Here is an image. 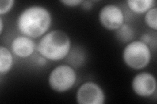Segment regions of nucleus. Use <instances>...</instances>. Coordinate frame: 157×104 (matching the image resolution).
Returning a JSON list of instances; mask_svg holds the SVG:
<instances>
[{
  "mask_svg": "<svg viewBox=\"0 0 157 104\" xmlns=\"http://www.w3.org/2000/svg\"><path fill=\"white\" fill-rule=\"evenodd\" d=\"M52 22L49 10L40 5H32L20 13L17 21L18 31L33 39L41 38L48 33Z\"/></svg>",
  "mask_w": 157,
  "mask_h": 104,
  "instance_id": "1",
  "label": "nucleus"
},
{
  "mask_svg": "<svg viewBox=\"0 0 157 104\" xmlns=\"http://www.w3.org/2000/svg\"><path fill=\"white\" fill-rule=\"evenodd\" d=\"M37 51L47 60L60 61L68 56L71 49L70 37L63 31L55 29L43 35L37 44Z\"/></svg>",
  "mask_w": 157,
  "mask_h": 104,
  "instance_id": "2",
  "label": "nucleus"
},
{
  "mask_svg": "<svg viewBox=\"0 0 157 104\" xmlns=\"http://www.w3.org/2000/svg\"><path fill=\"white\" fill-rule=\"evenodd\" d=\"M126 65L135 70L146 68L151 63L152 52L149 46L140 40L132 41L126 44L122 54Z\"/></svg>",
  "mask_w": 157,
  "mask_h": 104,
  "instance_id": "3",
  "label": "nucleus"
},
{
  "mask_svg": "<svg viewBox=\"0 0 157 104\" xmlns=\"http://www.w3.org/2000/svg\"><path fill=\"white\" fill-rule=\"evenodd\" d=\"M77 74L70 64H59L54 68L48 77V83L53 91L62 93L71 89L77 82Z\"/></svg>",
  "mask_w": 157,
  "mask_h": 104,
  "instance_id": "4",
  "label": "nucleus"
},
{
  "mask_svg": "<svg viewBox=\"0 0 157 104\" xmlns=\"http://www.w3.org/2000/svg\"><path fill=\"white\" fill-rule=\"evenodd\" d=\"M125 16L122 9L115 4H107L98 14L101 26L109 31H117L124 23Z\"/></svg>",
  "mask_w": 157,
  "mask_h": 104,
  "instance_id": "5",
  "label": "nucleus"
},
{
  "mask_svg": "<svg viewBox=\"0 0 157 104\" xmlns=\"http://www.w3.org/2000/svg\"><path fill=\"white\" fill-rule=\"evenodd\" d=\"M105 94L100 85L94 81H86L77 89L75 100L78 104H104Z\"/></svg>",
  "mask_w": 157,
  "mask_h": 104,
  "instance_id": "6",
  "label": "nucleus"
},
{
  "mask_svg": "<svg viewBox=\"0 0 157 104\" xmlns=\"http://www.w3.org/2000/svg\"><path fill=\"white\" fill-rule=\"evenodd\" d=\"M157 82L153 74L141 72L133 77L132 88L134 94L141 98H149L156 91Z\"/></svg>",
  "mask_w": 157,
  "mask_h": 104,
  "instance_id": "7",
  "label": "nucleus"
},
{
  "mask_svg": "<svg viewBox=\"0 0 157 104\" xmlns=\"http://www.w3.org/2000/svg\"><path fill=\"white\" fill-rule=\"evenodd\" d=\"M37 48L33 39L24 35H19L14 38L11 44V49L14 56L26 59L32 56Z\"/></svg>",
  "mask_w": 157,
  "mask_h": 104,
  "instance_id": "8",
  "label": "nucleus"
},
{
  "mask_svg": "<svg viewBox=\"0 0 157 104\" xmlns=\"http://www.w3.org/2000/svg\"><path fill=\"white\" fill-rule=\"evenodd\" d=\"M126 3L130 11L137 14H145L156 4L155 0H127Z\"/></svg>",
  "mask_w": 157,
  "mask_h": 104,
  "instance_id": "9",
  "label": "nucleus"
},
{
  "mask_svg": "<svg viewBox=\"0 0 157 104\" xmlns=\"http://www.w3.org/2000/svg\"><path fill=\"white\" fill-rule=\"evenodd\" d=\"M13 53L6 46H0V74L1 76L8 74L13 66Z\"/></svg>",
  "mask_w": 157,
  "mask_h": 104,
  "instance_id": "10",
  "label": "nucleus"
},
{
  "mask_svg": "<svg viewBox=\"0 0 157 104\" xmlns=\"http://www.w3.org/2000/svg\"><path fill=\"white\" fill-rule=\"evenodd\" d=\"M115 36L120 42L128 44L133 41L135 37V30L131 25L124 23L115 31Z\"/></svg>",
  "mask_w": 157,
  "mask_h": 104,
  "instance_id": "11",
  "label": "nucleus"
},
{
  "mask_svg": "<svg viewBox=\"0 0 157 104\" xmlns=\"http://www.w3.org/2000/svg\"><path fill=\"white\" fill-rule=\"evenodd\" d=\"M144 21L148 27L157 30V7H155L147 11L144 16Z\"/></svg>",
  "mask_w": 157,
  "mask_h": 104,
  "instance_id": "12",
  "label": "nucleus"
},
{
  "mask_svg": "<svg viewBox=\"0 0 157 104\" xmlns=\"http://www.w3.org/2000/svg\"><path fill=\"white\" fill-rule=\"evenodd\" d=\"M15 2L14 0H2L0 2V15L6 14L13 9Z\"/></svg>",
  "mask_w": 157,
  "mask_h": 104,
  "instance_id": "13",
  "label": "nucleus"
},
{
  "mask_svg": "<svg viewBox=\"0 0 157 104\" xmlns=\"http://www.w3.org/2000/svg\"><path fill=\"white\" fill-rule=\"evenodd\" d=\"M60 2L64 6L68 7H77L81 6L83 1L82 0H61Z\"/></svg>",
  "mask_w": 157,
  "mask_h": 104,
  "instance_id": "14",
  "label": "nucleus"
},
{
  "mask_svg": "<svg viewBox=\"0 0 157 104\" xmlns=\"http://www.w3.org/2000/svg\"><path fill=\"white\" fill-rule=\"evenodd\" d=\"M140 40L144 43L147 44V45L149 46L151 48V42H153V38H152V36L149 33H144L141 36Z\"/></svg>",
  "mask_w": 157,
  "mask_h": 104,
  "instance_id": "15",
  "label": "nucleus"
},
{
  "mask_svg": "<svg viewBox=\"0 0 157 104\" xmlns=\"http://www.w3.org/2000/svg\"><path fill=\"white\" fill-rule=\"evenodd\" d=\"M47 61L48 60H47V59L45 57H43L39 55V57L37 60V64H39V65H40V66H44L47 64Z\"/></svg>",
  "mask_w": 157,
  "mask_h": 104,
  "instance_id": "16",
  "label": "nucleus"
},
{
  "mask_svg": "<svg viewBox=\"0 0 157 104\" xmlns=\"http://www.w3.org/2000/svg\"><path fill=\"white\" fill-rule=\"evenodd\" d=\"M81 6L83 9L86 10H90L92 7V2L90 1H83Z\"/></svg>",
  "mask_w": 157,
  "mask_h": 104,
  "instance_id": "17",
  "label": "nucleus"
},
{
  "mask_svg": "<svg viewBox=\"0 0 157 104\" xmlns=\"http://www.w3.org/2000/svg\"><path fill=\"white\" fill-rule=\"evenodd\" d=\"M3 28H4V23H3V20L2 16H1L0 17V34H2L3 32Z\"/></svg>",
  "mask_w": 157,
  "mask_h": 104,
  "instance_id": "18",
  "label": "nucleus"
}]
</instances>
